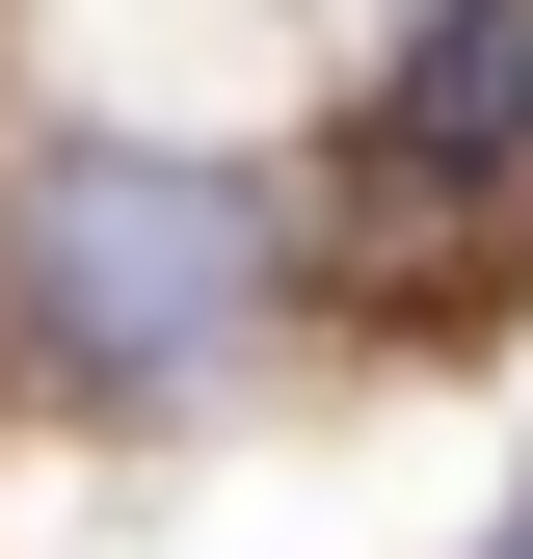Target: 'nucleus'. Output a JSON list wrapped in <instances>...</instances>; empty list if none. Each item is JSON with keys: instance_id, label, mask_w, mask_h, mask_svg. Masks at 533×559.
<instances>
[{"instance_id": "f257e3e1", "label": "nucleus", "mask_w": 533, "mask_h": 559, "mask_svg": "<svg viewBox=\"0 0 533 559\" xmlns=\"http://www.w3.org/2000/svg\"><path fill=\"white\" fill-rule=\"evenodd\" d=\"M0 294H27L54 373H107V400H161V373H214L240 294H266V214L214 160H133V133H54L27 160V214H0Z\"/></svg>"}, {"instance_id": "f03ea898", "label": "nucleus", "mask_w": 533, "mask_h": 559, "mask_svg": "<svg viewBox=\"0 0 533 559\" xmlns=\"http://www.w3.org/2000/svg\"><path fill=\"white\" fill-rule=\"evenodd\" d=\"M507 133H533V0H427V53H400V160H507Z\"/></svg>"}, {"instance_id": "7ed1b4c3", "label": "nucleus", "mask_w": 533, "mask_h": 559, "mask_svg": "<svg viewBox=\"0 0 533 559\" xmlns=\"http://www.w3.org/2000/svg\"><path fill=\"white\" fill-rule=\"evenodd\" d=\"M507 559H533V507H507Z\"/></svg>"}]
</instances>
